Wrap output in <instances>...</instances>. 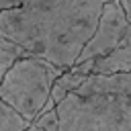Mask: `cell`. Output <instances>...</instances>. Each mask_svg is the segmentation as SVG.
I'll return each mask as SVG.
<instances>
[{
	"label": "cell",
	"mask_w": 131,
	"mask_h": 131,
	"mask_svg": "<svg viewBox=\"0 0 131 131\" xmlns=\"http://www.w3.org/2000/svg\"><path fill=\"white\" fill-rule=\"evenodd\" d=\"M106 0H27L0 10V31L31 55L70 70L96 31Z\"/></svg>",
	"instance_id": "6da1fadb"
},
{
	"label": "cell",
	"mask_w": 131,
	"mask_h": 131,
	"mask_svg": "<svg viewBox=\"0 0 131 131\" xmlns=\"http://www.w3.org/2000/svg\"><path fill=\"white\" fill-rule=\"evenodd\" d=\"M57 131H131V96L70 92L57 106Z\"/></svg>",
	"instance_id": "7a4b0ae2"
},
{
	"label": "cell",
	"mask_w": 131,
	"mask_h": 131,
	"mask_svg": "<svg viewBox=\"0 0 131 131\" xmlns=\"http://www.w3.org/2000/svg\"><path fill=\"white\" fill-rule=\"evenodd\" d=\"M63 72L66 70L49 63L43 57H20L2 78L0 98L20 113L29 123H33L51 98L53 82Z\"/></svg>",
	"instance_id": "3957f363"
},
{
	"label": "cell",
	"mask_w": 131,
	"mask_h": 131,
	"mask_svg": "<svg viewBox=\"0 0 131 131\" xmlns=\"http://www.w3.org/2000/svg\"><path fill=\"white\" fill-rule=\"evenodd\" d=\"M129 25H131V20L127 18L125 8L121 6V2L119 0H106L104 6H102V14L98 18L96 31L90 37V41L84 45L76 63L96 59V57H102V55L111 53L121 43V39L125 37Z\"/></svg>",
	"instance_id": "277c9868"
},
{
	"label": "cell",
	"mask_w": 131,
	"mask_h": 131,
	"mask_svg": "<svg viewBox=\"0 0 131 131\" xmlns=\"http://www.w3.org/2000/svg\"><path fill=\"white\" fill-rule=\"evenodd\" d=\"M76 92H111L131 96V72L119 74H90L76 88Z\"/></svg>",
	"instance_id": "5b68a950"
},
{
	"label": "cell",
	"mask_w": 131,
	"mask_h": 131,
	"mask_svg": "<svg viewBox=\"0 0 131 131\" xmlns=\"http://www.w3.org/2000/svg\"><path fill=\"white\" fill-rule=\"evenodd\" d=\"M119 72H131V25L121 43L111 53L96 57L92 66V74H119Z\"/></svg>",
	"instance_id": "8992f818"
},
{
	"label": "cell",
	"mask_w": 131,
	"mask_h": 131,
	"mask_svg": "<svg viewBox=\"0 0 131 131\" xmlns=\"http://www.w3.org/2000/svg\"><path fill=\"white\" fill-rule=\"evenodd\" d=\"M84 80H86V74H80L76 68L66 70V72L53 82V88H51V100L55 102V106H57L70 92H74Z\"/></svg>",
	"instance_id": "52a82bcc"
},
{
	"label": "cell",
	"mask_w": 131,
	"mask_h": 131,
	"mask_svg": "<svg viewBox=\"0 0 131 131\" xmlns=\"http://www.w3.org/2000/svg\"><path fill=\"white\" fill-rule=\"evenodd\" d=\"M27 55H31L25 47H20L18 43H14V41H10L2 31H0V82H2V78L6 76V72L20 59V57H27Z\"/></svg>",
	"instance_id": "ba28073f"
},
{
	"label": "cell",
	"mask_w": 131,
	"mask_h": 131,
	"mask_svg": "<svg viewBox=\"0 0 131 131\" xmlns=\"http://www.w3.org/2000/svg\"><path fill=\"white\" fill-rule=\"evenodd\" d=\"M31 123L0 98V131H25Z\"/></svg>",
	"instance_id": "9c48e42d"
},
{
	"label": "cell",
	"mask_w": 131,
	"mask_h": 131,
	"mask_svg": "<svg viewBox=\"0 0 131 131\" xmlns=\"http://www.w3.org/2000/svg\"><path fill=\"white\" fill-rule=\"evenodd\" d=\"M37 127H41L43 131H57L59 129V117H57V108H49V111H43L35 121H33Z\"/></svg>",
	"instance_id": "30bf717a"
},
{
	"label": "cell",
	"mask_w": 131,
	"mask_h": 131,
	"mask_svg": "<svg viewBox=\"0 0 131 131\" xmlns=\"http://www.w3.org/2000/svg\"><path fill=\"white\" fill-rule=\"evenodd\" d=\"M27 0H0V10H8V8H16L20 4H25Z\"/></svg>",
	"instance_id": "8fae6325"
},
{
	"label": "cell",
	"mask_w": 131,
	"mask_h": 131,
	"mask_svg": "<svg viewBox=\"0 0 131 131\" xmlns=\"http://www.w3.org/2000/svg\"><path fill=\"white\" fill-rule=\"evenodd\" d=\"M121 2V6L125 8V14H127V18L131 20V0H119Z\"/></svg>",
	"instance_id": "7c38bea8"
},
{
	"label": "cell",
	"mask_w": 131,
	"mask_h": 131,
	"mask_svg": "<svg viewBox=\"0 0 131 131\" xmlns=\"http://www.w3.org/2000/svg\"><path fill=\"white\" fill-rule=\"evenodd\" d=\"M25 131H43V129H41V127H37L35 123H31V125H29V127H27Z\"/></svg>",
	"instance_id": "4fadbf2b"
}]
</instances>
